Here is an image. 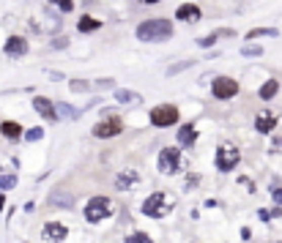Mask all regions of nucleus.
<instances>
[{"label": "nucleus", "mask_w": 282, "mask_h": 243, "mask_svg": "<svg viewBox=\"0 0 282 243\" xmlns=\"http://www.w3.org/2000/svg\"><path fill=\"white\" fill-rule=\"evenodd\" d=\"M140 41H167L173 38V22L170 19H145L137 28Z\"/></svg>", "instance_id": "nucleus-1"}, {"label": "nucleus", "mask_w": 282, "mask_h": 243, "mask_svg": "<svg viewBox=\"0 0 282 243\" xmlns=\"http://www.w3.org/2000/svg\"><path fill=\"white\" fill-rule=\"evenodd\" d=\"M173 205H176V200H173L170 194L156 191V194H151V197L143 202V213L148 216V219H165V216L173 211Z\"/></svg>", "instance_id": "nucleus-2"}, {"label": "nucleus", "mask_w": 282, "mask_h": 243, "mask_svg": "<svg viewBox=\"0 0 282 243\" xmlns=\"http://www.w3.org/2000/svg\"><path fill=\"white\" fill-rule=\"evenodd\" d=\"M110 216H115V205L107 197H93L85 205V221H91V224H99V221L110 219Z\"/></svg>", "instance_id": "nucleus-3"}, {"label": "nucleus", "mask_w": 282, "mask_h": 243, "mask_svg": "<svg viewBox=\"0 0 282 243\" xmlns=\"http://www.w3.org/2000/svg\"><path fill=\"white\" fill-rule=\"evenodd\" d=\"M151 123L156 126V129H167V126H176V123H178V107H173V104L153 107V110H151Z\"/></svg>", "instance_id": "nucleus-4"}, {"label": "nucleus", "mask_w": 282, "mask_h": 243, "mask_svg": "<svg viewBox=\"0 0 282 243\" xmlns=\"http://www.w3.org/2000/svg\"><path fill=\"white\" fill-rule=\"evenodd\" d=\"M238 161H241L238 148H233V145H227V142L217 148V170L219 172H230Z\"/></svg>", "instance_id": "nucleus-5"}, {"label": "nucleus", "mask_w": 282, "mask_h": 243, "mask_svg": "<svg viewBox=\"0 0 282 243\" xmlns=\"http://www.w3.org/2000/svg\"><path fill=\"white\" fill-rule=\"evenodd\" d=\"M181 167H184V159H181L178 148H165V151L159 153V170L165 175H176Z\"/></svg>", "instance_id": "nucleus-6"}, {"label": "nucleus", "mask_w": 282, "mask_h": 243, "mask_svg": "<svg viewBox=\"0 0 282 243\" xmlns=\"http://www.w3.org/2000/svg\"><path fill=\"white\" fill-rule=\"evenodd\" d=\"M211 93H214V99H233L238 93V82L236 79H230V77H217L211 82Z\"/></svg>", "instance_id": "nucleus-7"}, {"label": "nucleus", "mask_w": 282, "mask_h": 243, "mask_svg": "<svg viewBox=\"0 0 282 243\" xmlns=\"http://www.w3.org/2000/svg\"><path fill=\"white\" fill-rule=\"evenodd\" d=\"M120 131H124V120L120 118H110V120H102V123L93 126V137H99V139L118 137Z\"/></svg>", "instance_id": "nucleus-8"}, {"label": "nucleus", "mask_w": 282, "mask_h": 243, "mask_svg": "<svg viewBox=\"0 0 282 243\" xmlns=\"http://www.w3.org/2000/svg\"><path fill=\"white\" fill-rule=\"evenodd\" d=\"M42 235H44V240H50V243H60V240H66L69 229H66V224H60V221H47L42 227Z\"/></svg>", "instance_id": "nucleus-9"}, {"label": "nucleus", "mask_w": 282, "mask_h": 243, "mask_svg": "<svg viewBox=\"0 0 282 243\" xmlns=\"http://www.w3.org/2000/svg\"><path fill=\"white\" fill-rule=\"evenodd\" d=\"M33 107H36V112L42 115V118H47L50 123H58V107L52 104L50 99H44V96H36L33 99Z\"/></svg>", "instance_id": "nucleus-10"}, {"label": "nucleus", "mask_w": 282, "mask_h": 243, "mask_svg": "<svg viewBox=\"0 0 282 243\" xmlns=\"http://www.w3.org/2000/svg\"><path fill=\"white\" fill-rule=\"evenodd\" d=\"M3 52H6V55H9V58H22L25 52H28V41H25L22 36H11L9 41H6Z\"/></svg>", "instance_id": "nucleus-11"}, {"label": "nucleus", "mask_w": 282, "mask_h": 243, "mask_svg": "<svg viewBox=\"0 0 282 243\" xmlns=\"http://www.w3.org/2000/svg\"><path fill=\"white\" fill-rule=\"evenodd\" d=\"M176 17L181 22H197V19L203 17V11H200V6H194V3H184V6H178Z\"/></svg>", "instance_id": "nucleus-12"}, {"label": "nucleus", "mask_w": 282, "mask_h": 243, "mask_svg": "<svg viewBox=\"0 0 282 243\" xmlns=\"http://www.w3.org/2000/svg\"><path fill=\"white\" fill-rule=\"evenodd\" d=\"M137 183H140V175L134 172V170H124L115 178V188H118V191H129V188L137 186Z\"/></svg>", "instance_id": "nucleus-13"}, {"label": "nucleus", "mask_w": 282, "mask_h": 243, "mask_svg": "<svg viewBox=\"0 0 282 243\" xmlns=\"http://www.w3.org/2000/svg\"><path fill=\"white\" fill-rule=\"evenodd\" d=\"M274 126H277V118H274L271 112H260L258 118H255V129H258L260 134H268Z\"/></svg>", "instance_id": "nucleus-14"}, {"label": "nucleus", "mask_w": 282, "mask_h": 243, "mask_svg": "<svg viewBox=\"0 0 282 243\" xmlns=\"http://www.w3.org/2000/svg\"><path fill=\"white\" fill-rule=\"evenodd\" d=\"M0 134L9 139H19L22 137V126H19L17 120H3V123H0Z\"/></svg>", "instance_id": "nucleus-15"}, {"label": "nucleus", "mask_w": 282, "mask_h": 243, "mask_svg": "<svg viewBox=\"0 0 282 243\" xmlns=\"http://www.w3.org/2000/svg\"><path fill=\"white\" fill-rule=\"evenodd\" d=\"M194 134H197V131H194V123H184V126L178 129V145L189 148V145L194 142Z\"/></svg>", "instance_id": "nucleus-16"}, {"label": "nucleus", "mask_w": 282, "mask_h": 243, "mask_svg": "<svg viewBox=\"0 0 282 243\" xmlns=\"http://www.w3.org/2000/svg\"><path fill=\"white\" fill-rule=\"evenodd\" d=\"M102 28V22H99V19H93V17H79V22H77V30L79 33H93V30H99Z\"/></svg>", "instance_id": "nucleus-17"}, {"label": "nucleus", "mask_w": 282, "mask_h": 243, "mask_svg": "<svg viewBox=\"0 0 282 243\" xmlns=\"http://www.w3.org/2000/svg\"><path fill=\"white\" fill-rule=\"evenodd\" d=\"M115 101L118 104H140V101H143V96H140V93H134V90H115Z\"/></svg>", "instance_id": "nucleus-18"}, {"label": "nucleus", "mask_w": 282, "mask_h": 243, "mask_svg": "<svg viewBox=\"0 0 282 243\" xmlns=\"http://www.w3.org/2000/svg\"><path fill=\"white\" fill-rule=\"evenodd\" d=\"M277 90H279V82H277V79H268V82H266V85L258 90V96L263 99V101H268V99H274V96H277Z\"/></svg>", "instance_id": "nucleus-19"}, {"label": "nucleus", "mask_w": 282, "mask_h": 243, "mask_svg": "<svg viewBox=\"0 0 282 243\" xmlns=\"http://www.w3.org/2000/svg\"><path fill=\"white\" fill-rule=\"evenodd\" d=\"M192 66H194V60H184V63H173L170 69H167V77H176V74L186 71V69H192Z\"/></svg>", "instance_id": "nucleus-20"}, {"label": "nucleus", "mask_w": 282, "mask_h": 243, "mask_svg": "<svg viewBox=\"0 0 282 243\" xmlns=\"http://www.w3.org/2000/svg\"><path fill=\"white\" fill-rule=\"evenodd\" d=\"M50 202H52V205H63V208H71V205H74V197H66V194H52V197H50Z\"/></svg>", "instance_id": "nucleus-21"}, {"label": "nucleus", "mask_w": 282, "mask_h": 243, "mask_svg": "<svg viewBox=\"0 0 282 243\" xmlns=\"http://www.w3.org/2000/svg\"><path fill=\"white\" fill-rule=\"evenodd\" d=\"M263 36H277V28H255L247 33V38H263Z\"/></svg>", "instance_id": "nucleus-22"}, {"label": "nucleus", "mask_w": 282, "mask_h": 243, "mask_svg": "<svg viewBox=\"0 0 282 243\" xmlns=\"http://www.w3.org/2000/svg\"><path fill=\"white\" fill-rule=\"evenodd\" d=\"M69 87H71V90H77V93H88L93 85H91V82H85V79H71Z\"/></svg>", "instance_id": "nucleus-23"}, {"label": "nucleus", "mask_w": 282, "mask_h": 243, "mask_svg": "<svg viewBox=\"0 0 282 243\" xmlns=\"http://www.w3.org/2000/svg\"><path fill=\"white\" fill-rule=\"evenodd\" d=\"M50 3L55 6V9H60L63 14H69V11L74 9V0H50Z\"/></svg>", "instance_id": "nucleus-24"}, {"label": "nucleus", "mask_w": 282, "mask_h": 243, "mask_svg": "<svg viewBox=\"0 0 282 243\" xmlns=\"http://www.w3.org/2000/svg\"><path fill=\"white\" fill-rule=\"evenodd\" d=\"M42 137H44V129H38V126L30 129V131H25V139H28V142H38Z\"/></svg>", "instance_id": "nucleus-25"}, {"label": "nucleus", "mask_w": 282, "mask_h": 243, "mask_svg": "<svg viewBox=\"0 0 282 243\" xmlns=\"http://www.w3.org/2000/svg\"><path fill=\"white\" fill-rule=\"evenodd\" d=\"M14 186H17L14 175H0V191H3V188H14Z\"/></svg>", "instance_id": "nucleus-26"}, {"label": "nucleus", "mask_w": 282, "mask_h": 243, "mask_svg": "<svg viewBox=\"0 0 282 243\" xmlns=\"http://www.w3.org/2000/svg\"><path fill=\"white\" fill-rule=\"evenodd\" d=\"M124 243H151V238H148L145 232H134V235H129Z\"/></svg>", "instance_id": "nucleus-27"}, {"label": "nucleus", "mask_w": 282, "mask_h": 243, "mask_svg": "<svg viewBox=\"0 0 282 243\" xmlns=\"http://www.w3.org/2000/svg\"><path fill=\"white\" fill-rule=\"evenodd\" d=\"M55 107H58L60 115H66V118H77V110H74V107H69V104H55Z\"/></svg>", "instance_id": "nucleus-28"}, {"label": "nucleus", "mask_w": 282, "mask_h": 243, "mask_svg": "<svg viewBox=\"0 0 282 243\" xmlns=\"http://www.w3.org/2000/svg\"><path fill=\"white\" fill-rule=\"evenodd\" d=\"M241 55H247V58H260V55H263V50H260V46H244V50H241Z\"/></svg>", "instance_id": "nucleus-29"}, {"label": "nucleus", "mask_w": 282, "mask_h": 243, "mask_svg": "<svg viewBox=\"0 0 282 243\" xmlns=\"http://www.w3.org/2000/svg\"><path fill=\"white\" fill-rule=\"evenodd\" d=\"M214 41H217V33H211V36H206V38H197L200 46H214Z\"/></svg>", "instance_id": "nucleus-30"}, {"label": "nucleus", "mask_w": 282, "mask_h": 243, "mask_svg": "<svg viewBox=\"0 0 282 243\" xmlns=\"http://www.w3.org/2000/svg\"><path fill=\"white\" fill-rule=\"evenodd\" d=\"M93 85H96L99 90H107V87H112V85H115V79H99V82H93Z\"/></svg>", "instance_id": "nucleus-31"}, {"label": "nucleus", "mask_w": 282, "mask_h": 243, "mask_svg": "<svg viewBox=\"0 0 282 243\" xmlns=\"http://www.w3.org/2000/svg\"><path fill=\"white\" fill-rule=\"evenodd\" d=\"M271 197H274V202H277V205H282V188H274Z\"/></svg>", "instance_id": "nucleus-32"}, {"label": "nucleus", "mask_w": 282, "mask_h": 243, "mask_svg": "<svg viewBox=\"0 0 282 243\" xmlns=\"http://www.w3.org/2000/svg\"><path fill=\"white\" fill-rule=\"evenodd\" d=\"M52 46H55V50H63V46H66V38H58V41H52Z\"/></svg>", "instance_id": "nucleus-33"}, {"label": "nucleus", "mask_w": 282, "mask_h": 243, "mask_svg": "<svg viewBox=\"0 0 282 243\" xmlns=\"http://www.w3.org/2000/svg\"><path fill=\"white\" fill-rule=\"evenodd\" d=\"M3 208H6V197L0 194V211H3Z\"/></svg>", "instance_id": "nucleus-34"}, {"label": "nucleus", "mask_w": 282, "mask_h": 243, "mask_svg": "<svg viewBox=\"0 0 282 243\" xmlns=\"http://www.w3.org/2000/svg\"><path fill=\"white\" fill-rule=\"evenodd\" d=\"M143 3H145V6H151V3H159V0H143Z\"/></svg>", "instance_id": "nucleus-35"}]
</instances>
